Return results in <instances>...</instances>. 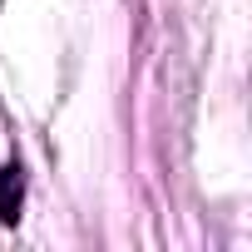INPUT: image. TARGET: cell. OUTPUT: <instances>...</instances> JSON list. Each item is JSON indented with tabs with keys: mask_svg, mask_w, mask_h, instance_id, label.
<instances>
[{
	"mask_svg": "<svg viewBox=\"0 0 252 252\" xmlns=\"http://www.w3.org/2000/svg\"><path fill=\"white\" fill-rule=\"evenodd\" d=\"M20 208H25V168L10 158V163H0V222L15 227Z\"/></svg>",
	"mask_w": 252,
	"mask_h": 252,
	"instance_id": "cell-1",
	"label": "cell"
}]
</instances>
